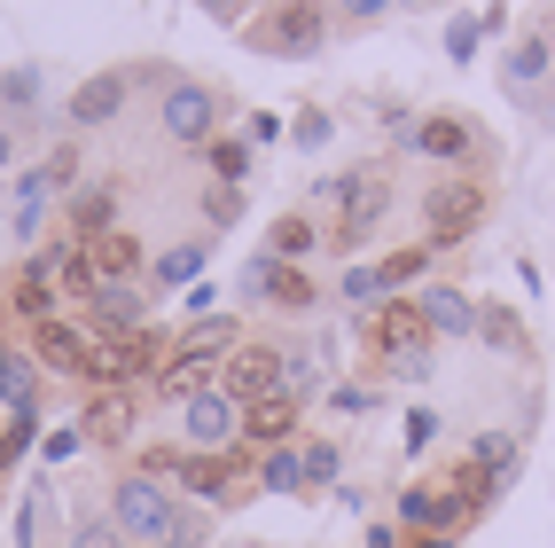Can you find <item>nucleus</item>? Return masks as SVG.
I'll return each instance as SVG.
<instances>
[{"instance_id": "nucleus-37", "label": "nucleus", "mask_w": 555, "mask_h": 548, "mask_svg": "<svg viewBox=\"0 0 555 548\" xmlns=\"http://www.w3.org/2000/svg\"><path fill=\"white\" fill-rule=\"evenodd\" d=\"M0 94H9V110H31V94H40V71H9V79H0Z\"/></svg>"}, {"instance_id": "nucleus-2", "label": "nucleus", "mask_w": 555, "mask_h": 548, "mask_svg": "<svg viewBox=\"0 0 555 548\" xmlns=\"http://www.w3.org/2000/svg\"><path fill=\"white\" fill-rule=\"evenodd\" d=\"M180 438H189V455H228L235 438H243V408H235L228 392L204 384V392L180 399Z\"/></svg>"}, {"instance_id": "nucleus-9", "label": "nucleus", "mask_w": 555, "mask_h": 548, "mask_svg": "<svg viewBox=\"0 0 555 548\" xmlns=\"http://www.w3.org/2000/svg\"><path fill=\"white\" fill-rule=\"evenodd\" d=\"M298 399L274 392V399H258V408H243V447H298Z\"/></svg>"}, {"instance_id": "nucleus-16", "label": "nucleus", "mask_w": 555, "mask_h": 548, "mask_svg": "<svg viewBox=\"0 0 555 548\" xmlns=\"http://www.w3.org/2000/svg\"><path fill=\"white\" fill-rule=\"evenodd\" d=\"M87 306H94L102 329H118V337H126V329H141V290H133V282H102Z\"/></svg>"}, {"instance_id": "nucleus-18", "label": "nucleus", "mask_w": 555, "mask_h": 548, "mask_svg": "<svg viewBox=\"0 0 555 548\" xmlns=\"http://www.w3.org/2000/svg\"><path fill=\"white\" fill-rule=\"evenodd\" d=\"M477 337H486L493 353H508V360H525V353H532V337H525V321H516L508 306H477Z\"/></svg>"}, {"instance_id": "nucleus-17", "label": "nucleus", "mask_w": 555, "mask_h": 548, "mask_svg": "<svg viewBox=\"0 0 555 548\" xmlns=\"http://www.w3.org/2000/svg\"><path fill=\"white\" fill-rule=\"evenodd\" d=\"M313 243H321V228H313L306 212H282V219H274V235H267V251H274L282 267H298V259H313Z\"/></svg>"}, {"instance_id": "nucleus-7", "label": "nucleus", "mask_w": 555, "mask_h": 548, "mask_svg": "<svg viewBox=\"0 0 555 548\" xmlns=\"http://www.w3.org/2000/svg\"><path fill=\"white\" fill-rule=\"evenodd\" d=\"M243 345V321L235 314H204V321H189L172 337V353H180V369H196V377H211V360H228Z\"/></svg>"}, {"instance_id": "nucleus-5", "label": "nucleus", "mask_w": 555, "mask_h": 548, "mask_svg": "<svg viewBox=\"0 0 555 548\" xmlns=\"http://www.w3.org/2000/svg\"><path fill=\"white\" fill-rule=\"evenodd\" d=\"M477 219H486V189H477V180H438V189L423 196V228H430V243H462Z\"/></svg>"}, {"instance_id": "nucleus-26", "label": "nucleus", "mask_w": 555, "mask_h": 548, "mask_svg": "<svg viewBox=\"0 0 555 548\" xmlns=\"http://www.w3.org/2000/svg\"><path fill=\"white\" fill-rule=\"evenodd\" d=\"M196 275H204V243H180V251L157 259V290H180V282H196Z\"/></svg>"}, {"instance_id": "nucleus-34", "label": "nucleus", "mask_w": 555, "mask_h": 548, "mask_svg": "<svg viewBox=\"0 0 555 548\" xmlns=\"http://www.w3.org/2000/svg\"><path fill=\"white\" fill-rule=\"evenodd\" d=\"M430 438H438V408H415V416H406V431H399V447H406V455H423Z\"/></svg>"}, {"instance_id": "nucleus-27", "label": "nucleus", "mask_w": 555, "mask_h": 548, "mask_svg": "<svg viewBox=\"0 0 555 548\" xmlns=\"http://www.w3.org/2000/svg\"><path fill=\"white\" fill-rule=\"evenodd\" d=\"M204 540H211V518H204V509H172V525H165L157 548H204Z\"/></svg>"}, {"instance_id": "nucleus-20", "label": "nucleus", "mask_w": 555, "mask_h": 548, "mask_svg": "<svg viewBox=\"0 0 555 548\" xmlns=\"http://www.w3.org/2000/svg\"><path fill=\"white\" fill-rule=\"evenodd\" d=\"M258 486H267V494H306V462H298V447H267V455H258Z\"/></svg>"}, {"instance_id": "nucleus-10", "label": "nucleus", "mask_w": 555, "mask_h": 548, "mask_svg": "<svg viewBox=\"0 0 555 548\" xmlns=\"http://www.w3.org/2000/svg\"><path fill=\"white\" fill-rule=\"evenodd\" d=\"M31 353H40V369H55V377H87V360H94L87 329H70V321H40L31 329Z\"/></svg>"}, {"instance_id": "nucleus-1", "label": "nucleus", "mask_w": 555, "mask_h": 548, "mask_svg": "<svg viewBox=\"0 0 555 548\" xmlns=\"http://www.w3.org/2000/svg\"><path fill=\"white\" fill-rule=\"evenodd\" d=\"M172 494H165V479H150V470H141V479H118L109 486V525H118L126 540H165V525H172Z\"/></svg>"}, {"instance_id": "nucleus-15", "label": "nucleus", "mask_w": 555, "mask_h": 548, "mask_svg": "<svg viewBox=\"0 0 555 548\" xmlns=\"http://www.w3.org/2000/svg\"><path fill=\"white\" fill-rule=\"evenodd\" d=\"M0 408H40V369H31V360L24 353H9V345H0Z\"/></svg>"}, {"instance_id": "nucleus-30", "label": "nucleus", "mask_w": 555, "mask_h": 548, "mask_svg": "<svg viewBox=\"0 0 555 548\" xmlns=\"http://www.w3.org/2000/svg\"><path fill=\"white\" fill-rule=\"evenodd\" d=\"M204 150H211V173L228 180V189H235V180L250 173V150H243V141H204Z\"/></svg>"}, {"instance_id": "nucleus-45", "label": "nucleus", "mask_w": 555, "mask_h": 548, "mask_svg": "<svg viewBox=\"0 0 555 548\" xmlns=\"http://www.w3.org/2000/svg\"><path fill=\"white\" fill-rule=\"evenodd\" d=\"M399 9H415V0H399Z\"/></svg>"}, {"instance_id": "nucleus-42", "label": "nucleus", "mask_w": 555, "mask_h": 548, "mask_svg": "<svg viewBox=\"0 0 555 548\" xmlns=\"http://www.w3.org/2000/svg\"><path fill=\"white\" fill-rule=\"evenodd\" d=\"M384 9H399V0H345V16H360V24H367V16H384Z\"/></svg>"}, {"instance_id": "nucleus-8", "label": "nucleus", "mask_w": 555, "mask_h": 548, "mask_svg": "<svg viewBox=\"0 0 555 548\" xmlns=\"http://www.w3.org/2000/svg\"><path fill=\"white\" fill-rule=\"evenodd\" d=\"M211 126H219V94L196 87V79H180V87L165 94V133H172V141H211Z\"/></svg>"}, {"instance_id": "nucleus-12", "label": "nucleus", "mask_w": 555, "mask_h": 548, "mask_svg": "<svg viewBox=\"0 0 555 548\" xmlns=\"http://www.w3.org/2000/svg\"><path fill=\"white\" fill-rule=\"evenodd\" d=\"M415 314L430 321V337H477V306L462 298V290H447V282L415 290Z\"/></svg>"}, {"instance_id": "nucleus-40", "label": "nucleus", "mask_w": 555, "mask_h": 548, "mask_svg": "<svg viewBox=\"0 0 555 548\" xmlns=\"http://www.w3.org/2000/svg\"><path fill=\"white\" fill-rule=\"evenodd\" d=\"M79 438H87V431H48L40 447H48V462H63V455H79Z\"/></svg>"}, {"instance_id": "nucleus-21", "label": "nucleus", "mask_w": 555, "mask_h": 548, "mask_svg": "<svg viewBox=\"0 0 555 548\" xmlns=\"http://www.w3.org/2000/svg\"><path fill=\"white\" fill-rule=\"evenodd\" d=\"M87 251H94V267H102V282H126V275L141 267V243H133L126 228H109V235H102V243H87Z\"/></svg>"}, {"instance_id": "nucleus-23", "label": "nucleus", "mask_w": 555, "mask_h": 548, "mask_svg": "<svg viewBox=\"0 0 555 548\" xmlns=\"http://www.w3.org/2000/svg\"><path fill=\"white\" fill-rule=\"evenodd\" d=\"M345 306H360V314H376V306H391V282H384V267H345Z\"/></svg>"}, {"instance_id": "nucleus-25", "label": "nucleus", "mask_w": 555, "mask_h": 548, "mask_svg": "<svg viewBox=\"0 0 555 548\" xmlns=\"http://www.w3.org/2000/svg\"><path fill=\"white\" fill-rule=\"evenodd\" d=\"M282 392L306 408V399L321 392V360H313V353H282Z\"/></svg>"}, {"instance_id": "nucleus-28", "label": "nucleus", "mask_w": 555, "mask_h": 548, "mask_svg": "<svg viewBox=\"0 0 555 548\" xmlns=\"http://www.w3.org/2000/svg\"><path fill=\"white\" fill-rule=\"evenodd\" d=\"M540 71H547V40L532 31V40H516V55H508V87H532Z\"/></svg>"}, {"instance_id": "nucleus-19", "label": "nucleus", "mask_w": 555, "mask_h": 548, "mask_svg": "<svg viewBox=\"0 0 555 548\" xmlns=\"http://www.w3.org/2000/svg\"><path fill=\"white\" fill-rule=\"evenodd\" d=\"M109 212H118V196H109V189H79V196H70V235H79V243H102V235H109Z\"/></svg>"}, {"instance_id": "nucleus-24", "label": "nucleus", "mask_w": 555, "mask_h": 548, "mask_svg": "<svg viewBox=\"0 0 555 548\" xmlns=\"http://www.w3.org/2000/svg\"><path fill=\"white\" fill-rule=\"evenodd\" d=\"M298 462H306V486H337V470H345L337 438H306V447H298Z\"/></svg>"}, {"instance_id": "nucleus-43", "label": "nucleus", "mask_w": 555, "mask_h": 548, "mask_svg": "<svg viewBox=\"0 0 555 548\" xmlns=\"http://www.w3.org/2000/svg\"><path fill=\"white\" fill-rule=\"evenodd\" d=\"M406 548H454L447 533H415V540H406Z\"/></svg>"}, {"instance_id": "nucleus-14", "label": "nucleus", "mask_w": 555, "mask_h": 548, "mask_svg": "<svg viewBox=\"0 0 555 548\" xmlns=\"http://www.w3.org/2000/svg\"><path fill=\"white\" fill-rule=\"evenodd\" d=\"M469 462L486 470L493 486H508V479H516V462H525V447H516V431H477V438H469Z\"/></svg>"}, {"instance_id": "nucleus-22", "label": "nucleus", "mask_w": 555, "mask_h": 548, "mask_svg": "<svg viewBox=\"0 0 555 548\" xmlns=\"http://www.w3.org/2000/svg\"><path fill=\"white\" fill-rule=\"evenodd\" d=\"M313 275L306 267H274V290H267V306H282V314H313Z\"/></svg>"}, {"instance_id": "nucleus-31", "label": "nucleus", "mask_w": 555, "mask_h": 548, "mask_svg": "<svg viewBox=\"0 0 555 548\" xmlns=\"http://www.w3.org/2000/svg\"><path fill=\"white\" fill-rule=\"evenodd\" d=\"M477 40H486V16H454V24H447V55H454V63H469Z\"/></svg>"}, {"instance_id": "nucleus-6", "label": "nucleus", "mask_w": 555, "mask_h": 548, "mask_svg": "<svg viewBox=\"0 0 555 548\" xmlns=\"http://www.w3.org/2000/svg\"><path fill=\"white\" fill-rule=\"evenodd\" d=\"M367 345L391 353V369H415V360L430 353V321L415 306H376V321H367Z\"/></svg>"}, {"instance_id": "nucleus-39", "label": "nucleus", "mask_w": 555, "mask_h": 548, "mask_svg": "<svg viewBox=\"0 0 555 548\" xmlns=\"http://www.w3.org/2000/svg\"><path fill=\"white\" fill-rule=\"evenodd\" d=\"M289 141H298V150H321V141H328V118H321V110H306V118L289 126Z\"/></svg>"}, {"instance_id": "nucleus-11", "label": "nucleus", "mask_w": 555, "mask_h": 548, "mask_svg": "<svg viewBox=\"0 0 555 548\" xmlns=\"http://www.w3.org/2000/svg\"><path fill=\"white\" fill-rule=\"evenodd\" d=\"M406 141H415L430 165H469V157H477V126H469V118H423Z\"/></svg>"}, {"instance_id": "nucleus-35", "label": "nucleus", "mask_w": 555, "mask_h": 548, "mask_svg": "<svg viewBox=\"0 0 555 548\" xmlns=\"http://www.w3.org/2000/svg\"><path fill=\"white\" fill-rule=\"evenodd\" d=\"M328 408H337V416H376V392H367V384H337Z\"/></svg>"}, {"instance_id": "nucleus-44", "label": "nucleus", "mask_w": 555, "mask_h": 548, "mask_svg": "<svg viewBox=\"0 0 555 548\" xmlns=\"http://www.w3.org/2000/svg\"><path fill=\"white\" fill-rule=\"evenodd\" d=\"M9 157H16V141H9V126H0V165H9Z\"/></svg>"}, {"instance_id": "nucleus-36", "label": "nucleus", "mask_w": 555, "mask_h": 548, "mask_svg": "<svg viewBox=\"0 0 555 548\" xmlns=\"http://www.w3.org/2000/svg\"><path fill=\"white\" fill-rule=\"evenodd\" d=\"M40 518H48V501L31 494V501L16 509V548H40Z\"/></svg>"}, {"instance_id": "nucleus-32", "label": "nucleus", "mask_w": 555, "mask_h": 548, "mask_svg": "<svg viewBox=\"0 0 555 548\" xmlns=\"http://www.w3.org/2000/svg\"><path fill=\"white\" fill-rule=\"evenodd\" d=\"M87 431H94V438H126V392H118V399L102 392V399H94V423H87Z\"/></svg>"}, {"instance_id": "nucleus-3", "label": "nucleus", "mask_w": 555, "mask_h": 548, "mask_svg": "<svg viewBox=\"0 0 555 548\" xmlns=\"http://www.w3.org/2000/svg\"><path fill=\"white\" fill-rule=\"evenodd\" d=\"M243 40H250L258 55H313V48H321V9H313V0H274V9L243 31Z\"/></svg>"}, {"instance_id": "nucleus-41", "label": "nucleus", "mask_w": 555, "mask_h": 548, "mask_svg": "<svg viewBox=\"0 0 555 548\" xmlns=\"http://www.w3.org/2000/svg\"><path fill=\"white\" fill-rule=\"evenodd\" d=\"M367 548H406V533L399 525H367Z\"/></svg>"}, {"instance_id": "nucleus-13", "label": "nucleus", "mask_w": 555, "mask_h": 548, "mask_svg": "<svg viewBox=\"0 0 555 548\" xmlns=\"http://www.w3.org/2000/svg\"><path fill=\"white\" fill-rule=\"evenodd\" d=\"M126 94H133L126 71H102V79H87L79 94H70V118H79V126H102V118H118V110H126Z\"/></svg>"}, {"instance_id": "nucleus-33", "label": "nucleus", "mask_w": 555, "mask_h": 548, "mask_svg": "<svg viewBox=\"0 0 555 548\" xmlns=\"http://www.w3.org/2000/svg\"><path fill=\"white\" fill-rule=\"evenodd\" d=\"M70 548H126V533L109 518H79V533H70Z\"/></svg>"}, {"instance_id": "nucleus-38", "label": "nucleus", "mask_w": 555, "mask_h": 548, "mask_svg": "<svg viewBox=\"0 0 555 548\" xmlns=\"http://www.w3.org/2000/svg\"><path fill=\"white\" fill-rule=\"evenodd\" d=\"M70 180H79V150H55L48 173H40V189H70Z\"/></svg>"}, {"instance_id": "nucleus-29", "label": "nucleus", "mask_w": 555, "mask_h": 548, "mask_svg": "<svg viewBox=\"0 0 555 548\" xmlns=\"http://www.w3.org/2000/svg\"><path fill=\"white\" fill-rule=\"evenodd\" d=\"M430 275V243H415V251H391V259H384V282L399 290V282H423Z\"/></svg>"}, {"instance_id": "nucleus-4", "label": "nucleus", "mask_w": 555, "mask_h": 548, "mask_svg": "<svg viewBox=\"0 0 555 548\" xmlns=\"http://www.w3.org/2000/svg\"><path fill=\"white\" fill-rule=\"evenodd\" d=\"M219 392L235 399V408H258V399L282 392V345H235L228 369H219Z\"/></svg>"}]
</instances>
